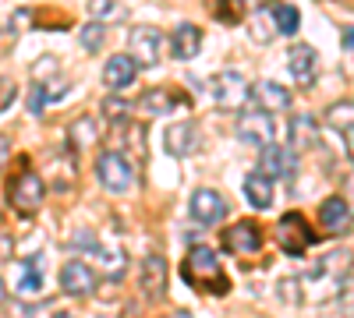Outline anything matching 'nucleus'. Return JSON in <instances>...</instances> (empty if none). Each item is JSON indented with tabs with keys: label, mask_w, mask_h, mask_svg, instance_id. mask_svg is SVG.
<instances>
[{
	"label": "nucleus",
	"mask_w": 354,
	"mask_h": 318,
	"mask_svg": "<svg viewBox=\"0 0 354 318\" xmlns=\"http://www.w3.org/2000/svg\"><path fill=\"white\" fill-rule=\"evenodd\" d=\"M326 128L344 138L347 152L354 156V103H351V99H340V103H333V106L326 110Z\"/></svg>",
	"instance_id": "aec40b11"
},
{
	"label": "nucleus",
	"mask_w": 354,
	"mask_h": 318,
	"mask_svg": "<svg viewBox=\"0 0 354 318\" xmlns=\"http://www.w3.org/2000/svg\"><path fill=\"white\" fill-rule=\"evenodd\" d=\"M142 294L149 301L167 294V258L163 255H145V262H142Z\"/></svg>",
	"instance_id": "6ab92c4d"
},
{
	"label": "nucleus",
	"mask_w": 354,
	"mask_h": 318,
	"mask_svg": "<svg viewBox=\"0 0 354 318\" xmlns=\"http://www.w3.org/2000/svg\"><path fill=\"white\" fill-rule=\"evenodd\" d=\"M227 4H230L234 18H241V11H255V8L266 4V0H213V8H227Z\"/></svg>",
	"instance_id": "c756f323"
},
{
	"label": "nucleus",
	"mask_w": 354,
	"mask_h": 318,
	"mask_svg": "<svg viewBox=\"0 0 354 318\" xmlns=\"http://www.w3.org/2000/svg\"><path fill=\"white\" fill-rule=\"evenodd\" d=\"M209 96H213V103H216L220 110H241V106L252 103V85H248V78H245L241 71L227 68V71H216V74H213Z\"/></svg>",
	"instance_id": "7ed1b4c3"
},
{
	"label": "nucleus",
	"mask_w": 354,
	"mask_h": 318,
	"mask_svg": "<svg viewBox=\"0 0 354 318\" xmlns=\"http://www.w3.org/2000/svg\"><path fill=\"white\" fill-rule=\"evenodd\" d=\"M185 279L192 286H198V290H209V294H227L230 290V283L220 269V258L213 248H205V244H195L188 255H185V266H181Z\"/></svg>",
	"instance_id": "f257e3e1"
},
{
	"label": "nucleus",
	"mask_w": 354,
	"mask_h": 318,
	"mask_svg": "<svg viewBox=\"0 0 354 318\" xmlns=\"http://www.w3.org/2000/svg\"><path fill=\"white\" fill-rule=\"evenodd\" d=\"M287 71H290V78L298 81V85H312V81H315V71H319V53H315V46H308V43L290 46V50H287Z\"/></svg>",
	"instance_id": "4468645a"
},
{
	"label": "nucleus",
	"mask_w": 354,
	"mask_h": 318,
	"mask_svg": "<svg viewBox=\"0 0 354 318\" xmlns=\"http://www.w3.org/2000/svg\"><path fill=\"white\" fill-rule=\"evenodd\" d=\"M344 188H347V198H344V201H347V206H351V212H354V173L347 177V184H344Z\"/></svg>",
	"instance_id": "e433bc0d"
},
{
	"label": "nucleus",
	"mask_w": 354,
	"mask_h": 318,
	"mask_svg": "<svg viewBox=\"0 0 354 318\" xmlns=\"http://www.w3.org/2000/svg\"><path fill=\"white\" fill-rule=\"evenodd\" d=\"M39 85H43V92H46L50 103H53V99H64V96L71 92V81H68V78H43Z\"/></svg>",
	"instance_id": "c85d7f7f"
},
{
	"label": "nucleus",
	"mask_w": 354,
	"mask_h": 318,
	"mask_svg": "<svg viewBox=\"0 0 354 318\" xmlns=\"http://www.w3.org/2000/svg\"><path fill=\"white\" fill-rule=\"evenodd\" d=\"M252 106L273 117V113L290 110V92L283 89V85H277V81H255L252 85Z\"/></svg>",
	"instance_id": "2eb2a0df"
},
{
	"label": "nucleus",
	"mask_w": 354,
	"mask_h": 318,
	"mask_svg": "<svg viewBox=\"0 0 354 318\" xmlns=\"http://www.w3.org/2000/svg\"><path fill=\"white\" fill-rule=\"evenodd\" d=\"M138 78V64L131 61L128 53H113L110 61L103 64V85H106V92H124L131 89V81Z\"/></svg>",
	"instance_id": "ddd939ff"
},
{
	"label": "nucleus",
	"mask_w": 354,
	"mask_h": 318,
	"mask_svg": "<svg viewBox=\"0 0 354 318\" xmlns=\"http://www.w3.org/2000/svg\"><path fill=\"white\" fill-rule=\"evenodd\" d=\"M238 135H241V141H248V146H259V149H266V146H273V121H270V113H262V110H245L241 113V121H238Z\"/></svg>",
	"instance_id": "9b49d317"
},
{
	"label": "nucleus",
	"mask_w": 354,
	"mask_h": 318,
	"mask_svg": "<svg viewBox=\"0 0 354 318\" xmlns=\"http://www.w3.org/2000/svg\"><path fill=\"white\" fill-rule=\"evenodd\" d=\"M170 318H195V315H192V311H185V308H181V311H174V315H170Z\"/></svg>",
	"instance_id": "58836bf2"
},
{
	"label": "nucleus",
	"mask_w": 354,
	"mask_h": 318,
	"mask_svg": "<svg viewBox=\"0 0 354 318\" xmlns=\"http://www.w3.org/2000/svg\"><path fill=\"white\" fill-rule=\"evenodd\" d=\"M96 258H100V262L106 266V272H121V255H117V251H110V248H96Z\"/></svg>",
	"instance_id": "7c9ffc66"
},
{
	"label": "nucleus",
	"mask_w": 354,
	"mask_h": 318,
	"mask_svg": "<svg viewBox=\"0 0 354 318\" xmlns=\"http://www.w3.org/2000/svg\"><path fill=\"white\" fill-rule=\"evenodd\" d=\"M46 103H50V99H46V92H43V85L36 81V85H32V96H28V110H32L36 117H39V113H43V106H46Z\"/></svg>",
	"instance_id": "f704fd0d"
},
{
	"label": "nucleus",
	"mask_w": 354,
	"mask_h": 318,
	"mask_svg": "<svg viewBox=\"0 0 354 318\" xmlns=\"http://www.w3.org/2000/svg\"><path fill=\"white\" fill-rule=\"evenodd\" d=\"M259 173H266L270 181H290L294 173H298V156H294V149H283V146H266L262 149V159H259Z\"/></svg>",
	"instance_id": "9d476101"
},
{
	"label": "nucleus",
	"mask_w": 354,
	"mask_h": 318,
	"mask_svg": "<svg viewBox=\"0 0 354 318\" xmlns=\"http://www.w3.org/2000/svg\"><path fill=\"white\" fill-rule=\"evenodd\" d=\"M277 244L283 255H305L312 244H315V230L305 223L301 212H283L280 223H277Z\"/></svg>",
	"instance_id": "39448f33"
},
{
	"label": "nucleus",
	"mask_w": 354,
	"mask_h": 318,
	"mask_svg": "<svg viewBox=\"0 0 354 318\" xmlns=\"http://www.w3.org/2000/svg\"><path fill=\"white\" fill-rule=\"evenodd\" d=\"M170 57L174 61H195L198 50H202V32H198V25L192 21H181V25H174V32H170Z\"/></svg>",
	"instance_id": "dca6fc26"
},
{
	"label": "nucleus",
	"mask_w": 354,
	"mask_h": 318,
	"mask_svg": "<svg viewBox=\"0 0 354 318\" xmlns=\"http://www.w3.org/2000/svg\"><path fill=\"white\" fill-rule=\"evenodd\" d=\"M43 198H46L43 177H39L32 166L21 163V170L15 173L11 184H8V206H11L18 216H36V212L43 209Z\"/></svg>",
	"instance_id": "f03ea898"
},
{
	"label": "nucleus",
	"mask_w": 354,
	"mask_h": 318,
	"mask_svg": "<svg viewBox=\"0 0 354 318\" xmlns=\"http://www.w3.org/2000/svg\"><path fill=\"white\" fill-rule=\"evenodd\" d=\"M198 146H202V141H198V124L195 121H177V124H170L163 131V149L170 156H177V159L198 152Z\"/></svg>",
	"instance_id": "f8f14e48"
},
{
	"label": "nucleus",
	"mask_w": 354,
	"mask_h": 318,
	"mask_svg": "<svg viewBox=\"0 0 354 318\" xmlns=\"http://www.w3.org/2000/svg\"><path fill=\"white\" fill-rule=\"evenodd\" d=\"M340 43H344V50H347V53L354 57V28H351V25H347L344 32H340Z\"/></svg>",
	"instance_id": "c9c22d12"
},
{
	"label": "nucleus",
	"mask_w": 354,
	"mask_h": 318,
	"mask_svg": "<svg viewBox=\"0 0 354 318\" xmlns=\"http://www.w3.org/2000/svg\"><path fill=\"white\" fill-rule=\"evenodd\" d=\"M280 294H283V301H290V304H301V286H298V279H294V276H287V279L280 283Z\"/></svg>",
	"instance_id": "473e14b6"
},
{
	"label": "nucleus",
	"mask_w": 354,
	"mask_h": 318,
	"mask_svg": "<svg viewBox=\"0 0 354 318\" xmlns=\"http://www.w3.org/2000/svg\"><path fill=\"white\" fill-rule=\"evenodd\" d=\"M128 110H131V106H128V103H121V99H106V103H103V113H106L110 121L128 117Z\"/></svg>",
	"instance_id": "72a5a7b5"
},
{
	"label": "nucleus",
	"mask_w": 354,
	"mask_h": 318,
	"mask_svg": "<svg viewBox=\"0 0 354 318\" xmlns=\"http://www.w3.org/2000/svg\"><path fill=\"white\" fill-rule=\"evenodd\" d=\"M15 294H21V297L43 294V258L39 255L21 258V262L15 266Z\"/></svg>",
	"instance_id": "a211bd4d"
},
{
	"label": "nucleus",
	"mask_w": 354,
	"mask_h": 318,
	"mask_svg": "<svg viewBox=\"0 0 354 318\" xmlns=\"http://www.w3.org/2000/svg\"><path fill=\"white\" fill-rule=\"evenodd\" d=\"M270 14H273V25H277L280 36H294V32H298V25H301L298 8H290V4H273Z\"/></svg>",
	"instance_id": "b1692460"
},
{
	"label": "nucleus",
	"mask_w": 354,
	"mask_h": 318,
	"mask_svg": "<svg viewBox=\"0 0 354 318\" xmlns=\"http://www.w3.org/2000/svg\"><path fill=\"white\" fill-rule=\"evenodd\" d=\"M96 181H100L110 195H124V191L135 184V163H131L124 152L106 149V152H100V159H96Z\"/></svg>",
	"instance_id": "20e7f679"
},
{
	"label": "nucleus",
	"mask_w": 354,
	"mask_h": 318,
	"mask_svg": "<svg viewBox=\"0 0 354 318\" xmlns=\"http://www.w3.org/2000/svg\"><path fill=\"white\" fill-rule=\"evenodd\" d=\"M223 251L230 255H255L262 251V230L255 219H241V223H230L223 230Z\"/></svg>",
	"instance_id": "6e6552de"
},
{
	"label": "nucleus",
	"mask_w": 354,
	"mask_h": 318,
	"mask_svg": "<svg viewBox=\"0 0 354 318\" xmlns=\"http://www.w3.org/2000/svg\"><path fill=\"white\" fill-rule=\"evenodd\" d=\"M290 141H294V149H315L319 146V131H315V121L308 117V113H298V117L290 121Z\"/></svg>",
	"instance_id": "5701e85b"
},
{
	"label": "nucleus",
	"mask_w": 354,
	"mask_h": 318,
	"mask_svg": "<svg viewBox=\"0 0 354 318\" xmlns=\"http://www.w3.org/2000/svg\"><path fill=\"white\" fill-rule=\"evenodd\" d=\"M53 318H71V315H68V311H57V315H53Z\"/></svg>",
	"instance_id": "a19ab883"
},
{
	"label": "nucleus",
	"mask_w": 354,
	"mask_h": 318,
	"mask_svg": "<svg viewBox=\"0 0 354 318\" xmlns=\"http://www.w3.org/2000/svg\"><path fill=\"white\" fill-rule=\"evenodd\" d=\"M245 198H248L252 209H270L273 198H277L273 181L266 177V173H248V177H245Z\"/></svg>",
	"instance_id": "4be33fe9"
},
{
	"label": "nucleus",
	"mask_w": 354,
	"mask_h": 318,
	"mask_svg": "<svg viewBox=\"0 0 354 318\" xmlns=\"http://www.w3.org/2000/svg\"><path fill=\"white\" fill-rule=\"evenodd\" d=\"M347 269H351V255H347V251H333V255L326 258V262H319V266H315V272H326V276H333V272H337L340 279L347 276Z\"/></svg>",
	"instance_id": "bb28decb"
},
{
	"label": "nucleus",
	"mask_w": 354,
	"mask_h": 318,
	"mask_svg": "<svg viewBox=\"0 0 354 318\" xmlns=\"http://www.w3.org/2000/svg\"><path fill=\"white\" fill-rule=\"evenodd\" d=\"M319 223H322V230H326L330 237L347 234V226H351V206L344 201V195H333V198L322 201V206H319Z\"/></svg>",
	"instance_id": "f3484780"
},
{
	"label": "nucleus",
	"mask_w": 354,
	"mask_h": 318,
	"mask_svg": "<svg viewBox=\"0 0 354 318\" xmlns=\"http://www.w3.org/2000/svg\"><path fill=\"white\" fill-rule=\"evenodd\" d=\"M188 212L198 226H213L227 216V198L216 191V188H195L192 191V201H188Z\"/></svg>",
	"instance_id": "0eeeda50"
},
{
	"label": "nucleus",
	"mask_w": 354,
	"mask_h": 318,
	"mask_svg": "<svg viewBox=\"0 0 354 318\" xmlns=\"http://www.w3.org/2000/svg\"><path fill=\"white\" fill-rule=\"evenodd\" d=\"M15 96H18V85H15L11 78H0V113L15 103Z\"/></svg>",
	"instance_id": "2f4dec72"
},
{
	"label": "nucleus",
	"mask_w": 354,
	"mask_h": 318,
	"mask_svg": "<svg viewBox=\"0 0 354 318\" xmlns=\"http://www.w3.org/2000/svg\"><path fill=\"white\" fill-rule=\"evenodd\" d=\"M8 156H11V146H8V138H4V135H0V166H4V163H8Z\"/></svg>",
	"instance_id": "4c0bfd02"
},
{
	"label": "nucleus",
	"mask_w": 354,
	"mask_h": 318,
	"mask_svg": "<svg viewBox=\"0 0 354 318\" xmlns=\"http://www.w3.org/2000/svg\"><path fill=\"white\" fill-rule=\"evenodd\" d=\"M103 39H106V28H103L100 21H88V25H82V46H85L88 53H100Z\"/></svg>",
	"instance_id": "cd10ccee"
},
{
	"label": "nucleus",
	"mask_w": 354,
	"mask_h": 318,
	"mask_svg": "<svg viewBox=\"0 0 354 318\" xmlns=\"http://www.w3.org/2000/svg\"><path fill=\"white\" fill-rule=\"evenodd\" d=\"M88 14H93V21L106 25V21H117L124 14V8L117 4V0H88Z\"/></svg>",
	"instance_id": "a878e982"
},
{
	"label": "nucleus",
	"mask_w": 354,
	"mask_h": 318,
	"mask_svg": "<svg viewBox=\"0 0 354 318\" xmlns=\"http://www.w3.org/2000/svg\"><path fill=\"white\" fill-rule=\"evenodd\" d=\"M181 106H188V99L170 92V89H149V92H142V99H138V110L145 113V117H163V113L181 110Z\"/></svg>",
	"instance_id": "412c9836"
},
{
	"label": "nucleus",
	"mask_w": 354,
	"mask_h": 318,
	"mask_svg": "<svg viewBox=\"0 0 354 318\" xmlns=\"http://www.w3.org/2000/svg\"><path fill=\"white\" fill-rule=\"evenodd\" d=\"M163 50V32L156 25H135L128 32V57L138 68H156Z\"/></svg>",
	"instance_id": "423d86ee"
},
{
	"label": "nucleus",
	"mask_w": 354,
	"mask_h": 318,
	"mask_svg": "<svg viewBox=\"0 0 354 318\" xmlns=\"http://www.w3.org/2000/svg\"><path fill=\"white\" fill-rule=\"evenodd\" d=\"M96 283H100L96 269L85 266L82 258H71V262L61 266V290L71 294V297H88L96 290Z\"/></svg>",
	"instance_id": "1a4fd4ad"
},
{
	"label": "nucleus",
	"mask_w": 354,
	"mask_h": 318,
	"mask_svg": "<svg viewBox=\"0 0 354 318\" xmlns=\"http://www.w3.org/2000/svg\"><path fill=\"white\" fill-rule=\"evenodd\" d=\"M4 294H8V286H4V279H0V301H4Z\"/></svg>",
	"instance_id": "ea45409f"
},
{
	"label": "nucleus",
	"mask_w": 354,
	"mask_h": 318,
	"mask_svg": "<svg viewBox=\"0 0 354 318\" xmlns=\"http://www.w3.org/2000/svg\"><path fill=\"white\" fill-rule=\"evenodd\" d=\"M248 36L255 39V43H273L280 32H277V25H273V14L270 11H259L255 18H252V25H248Z\"/></svg>",
	"instance_id": "393cba45"
}]
</instances>
